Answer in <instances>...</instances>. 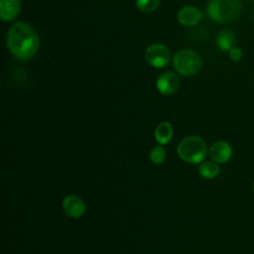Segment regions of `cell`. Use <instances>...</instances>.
Segmentation results:
<instances>
[{"label":"cell","mask_w":254,"mask_h":254,"mask_svg":"<svg viewBox=\"0 0 254 254\" xmlns=\"http://www.w3.org/2000/svg\"><path fill=\"white\" fill-rule=\"evenodd\" d=\"M178 155L188 163L198 164L206 155V144L197 136H188L178 145Z\"/></svg>","instance_id":"3957f363"},{"label":"cell","mask_w":254,"mask_h":254,"mask_svg":"<svg viewBox=\"0 0 254 254\" xmlns=\"http://www.w3.org/2000/svg\"><path fill=\"white\" fill-rule=\"evenodd\" d=\"M253 18H254V12H253Z\"/></svg>","instance_id":"ac0fdd59"},{"label":"cell","mask_w":254,"mask_h":254,"mask_svg":"<svg viewBox=\"0 0 254 254\" xmlns=\"http://www.w3.org/2000/svg\"><path fill=\"white\" fill-rule=\"evenodd\" d=\"M220 172L218 163L214 161H207L200 164L198 168V174L204 179H213Z\"/></svg>","instance_id":"7c38bea8"},{"label":"cell","mask_w":254,"mask_h":254,"mask_svg":"<svg viewBox=\"0 0 254 254\" xmlns=\"http://www.w3.org/2000/svg\"><path fill=\"white\" fill-rule=\"evenodd\" d=\"M157 89L164 95H171L175 93L180 86V79L177 74L173 72L162 73L156 81Z\"/></svg>","instance_id":"8992f818"},{"label":"cell","mask_w":254,"mask_h":254,"mask_svg":"<svg viewBox=\"0 0 254 254\" xmlns=\"http://www.w3.org/2000/svg\"><path fill=\"white\" fill-rule=\"evenodd\" d=\"M40 45L36 30L29 24L17 22L11 26L7 35V47L18 60H29L38 52Z\"/></svg>","instance_id":"6da1fadb"},{"label":"cell","mask_w":254,"mask_h":254,"mask_svg":"<svg viewBox=\"0 0 254 254\" xmlns=\"http://www.w3.org/2000/svg\"><path fill=\"white\" fill-rule=\"evenodd\" d=\"M160 2L161 0H136V5L140 11L150 13L159 7Z\"/></svg>","instance_id":"5bb4252c"},{"label":"cell","mask_w":254,"mask_h":254,"mask_svg":"<svg viewBox=\"0 0 254 254\" xmlns=\"http://www.w3.org/2000/svg\"><path fill=\"white\" fill-rule=\"evenodd\" d=\"M63 209L67 216L71 218H78L84 213L85 204L79 196L69 194L63 200Z\"/></svg>","instance_id":"52a82bcc"},{"label":"cell","mask_w":254,"mask_h":254,"mask_svg":"<svg viewBox=\"0 0 254 254\" xmlns=\"http://www.w3.org/2000/svg\"><path fill=\"white\" fill-rule=\"evenodd\" d=\"M252 1H254V0H252Z\"/></svg>","instance_id":"d6986e66"},{"label":"cell","mask_w":254,"mask_h":254,"mask_svg":"<svg viewBox=\"0 0 254 254\" xmlns=\"http://www.w3.org/2000/svg\"><path fill=\"white\" fill-rule=\"evenodd\" d=\"M201 18V12L193 6H185L178 13V20L180 24L187 27L196 25Z\"/></svg>","instance_id":"9c48e42d"},{"label":"cell","mask_w":254,"mask_h":254,"mask_svg":"<svg viewBox=\"0 0 254 254\" xmlns=\"http://www.w3.org/2000/svg\"><path fill=\"white\" fill-rule=\"evenodd\" d=\"M21 10V0H0V18L3 21L14 20Z\"/></svg>","instance_id":"30bf717a"},{"label":"cell","mask_w":254,"mask_h":254,"mask_svg":"<svg viewBox=\"0 0 254 254\" xmlns=\"http://www.w3.org/2000/svg\"><path fill=\"white\" fill-rule=\"evenodd\" d=\"M173 136V127L169 122H162L160 123L155 130V138L156 141L161 144L165 145L170 142Z\"/></svg>","instance_id":"8fae6325"},{"label":"cell","mask_w":254,"mask_h":254,"mask_svg":"<svg viewBox=\"0 0 254 254\" xmlns=\"http://www.w3.org/2000/svg\"><path fill=\"white\" fill-rule=\"evenodd\" d=\"M145 59L150 65L161 68L169 64L171 60V54L166 46L161 44H154L147 48L145 52Z\"/></svg>","instance_id":"5b68a950"},{"label":"cell","mask_w":254,"mask_h":254,"mask_svg":"<svg viewBox=\"0 0 254 254\" xmlns=\"http://www.w3.org/2000/svg\"><path fill=\"white\" fill-rule=\"evenodd\" d=\"M228 52H229V58L231 59V61L239 62L241 60V58H242V51H241L240 48L233 47Z\"/></svg>","instance_id":"2e32d148"},{"label":"cell","mask_w":254,"mask_h":254,"mask_svg":"<svg viewBox=\"0 0 254 254\" xmlns=\"http://www.w3.org/2000/svg\"><path fill=\"white\" fill-rule=\"evenodd\" d=\"M235 37L232 32L224 30L221 31L217 36V46L222 51H229L234 47Z\"/></svg>","instance_id":"4fadbf2b"},{"label":"cell","mask_w":254,"mask_h":254,"mask_svg":"<svg viewBox=\"0 0 254 254\" xmlns=\"http://www.w3.org/2000/svg\"><path fill=\"white\" fill-rule=\"evenodd\" d=\"M175 69L182 75L190 76L196 74L201 68V59L193 51H179L173 60Z\"/></svg>","instance_id":"277c9868"},{"label":"cell","mask_w":254,"mask_h":254,"mask_svg":"<svg viewBox=\"0 0 254 254\" xmlns=\"http://www.w3.org/2000/svg\"><path fill=\"white\" fill-rule=\"evenodd\" d=\"M166 159V152L162 146L154 147L150 152V160L156 165H160Z\"/></svg>","instance_id":"9a60e30c"},{"label":"cell","mask_w":254,"mask_h":254,"mask_svg":"<svg viewBox=\"0 0 254 254\" xmlns=\"http://www.w3.org/2000/svg\"><path fill=\"white\" fill-rule=\"evenodd\" d=\"M253 190H254V183H253Z\"/></svg>","instance_id":"e0dca14e"},{"label":"cell","mask_w":254,"mask_h":254,"mask_svg":"<svg viewBox=\"0 0 254 254\" xmlns=\"http://www.w3.org/2000/svg\"><path fill=\"white\" fill-rule=\"evenodd\" d=\"M232 155V149L231 146L222 140L214 142L210 148H209V156L212 159V161L223 164L226 163Z\"/></svg>","instance_id":"ba28073f"},{"label":"cell","mask_w":254,"mask_h":254,"mask_svg":"<svg viewBox=\"0 0 254 254\" xmlns=\"http://www.w3.org/2000/svg\"><path fill=\"white\" fill-rule=\"evenodd\" d=\"M242 9L240 0H210L207 13L210 19L217 23H227L236 20Z\"/></svg>","instance_id":"7a4b0ae2"}]
</instances>
